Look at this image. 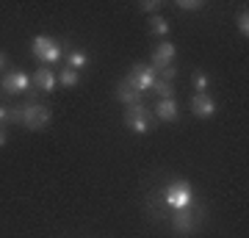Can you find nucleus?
<instances>
[{"label":"nucleus","mask_w":249,"mask_h":238,"mask_svg":"<svg viewBox=\"0 0 249 238\" xmlns=\"http://www.w3.org/2000/svg\"><path fill=\"white\" fill-rule=\"evenodd\" d=\"M163 202L169 205L172 211H186L194 202V191H191V185L186 180H172L163 188Z\"/></svg>","instance_id":"f257e3e1"},{"label":"nucleus","mask_w":249,"mask_h":238,"mask_svg":"<svg viewBox=\"0 0 249 238\" xmlns=\"http://www.w3.org/2000/svg\"><path fill=\"white\" fill-rule=\"evenodd\" d=\"M152 122H155V116H152V111L144 106V103L142 106H127L124 108V125H127L133 133H139V136L150 133Z\"/></svg>","instance_id":"f03ea898"},{"label":"nucleus","mask_w":249,"mask_h":238,"mask_svg":"<svg viewBox=\"0 0 249 238\" xmlns=\"http://www.w3.org/2000/svg\"><path fill=\"white\" fill-rule=\"evenodd\" d=\"M31 53L36 55V61L58 64L61 61V44L55 39H50V36H36L34 44H31Z\"/></svg>","instance_id":"7ed1b4c3"},{"label":"nucleus","mask_w":249,"mask_h":238,"mask_svg":"<svg viewBox=\"0 0 249 238\" xmlns=\"http://www.w3.org/2000/svg\"><path fill=\"white\" fill-rule=\"evenodd\" d=\"M22 111V125L28 130H45L50 125V108L39 106V103H28V106H19Z\"/></svg>","instance_id":"20e7f679"},{"label":"nucleus","mask_w":249,"mask_h":238,"mask_svg":"<svg viewBox=\"0 0 249 238\" xmlns=\"http://www.w3.org/2000/svg\"><path fill=\"white\" fill-rule=\"evenodd\" d=\"M124 80L144 94V92H150L152 83H155V70H152L150 64H136L133 70L127 72V78H124Z\"/></svg>","instance_id":"39448f33"},{"label":"nucleus","mask_w":249,"mask_h":238,"mask_svg":"<svg viewBox=\"0 0 249 238\" xmlns=\"http://www.w3.org/2000/svg\"><path fill=\"white\" fill-rule=\"evenodd\" d=\"M0 89L6 94H25V92H31V75H25L22 70H14L0 80Z\"/></svg>","instance_id":"423d86ee"},{"label":"nucleus","mask_w":249,"mask_h":238,"mask_svg":"<svg viewBox=\"0 0 249 238\" xmlns=\"http://www.w3.org/2000/svg\"><path fill=\"white\" fill-rule=\"evenodd\" d=\"M175 55H178V50H175V44L169 42V39H163V42L155 44V50H152V70L158 72L163 70V67H172V61H175Z\"/></svg>","instance_id":"0eeeda50"},{"label":"nucleus","mask_w":249,"mask_h":238,"mask_svg":"<svg viewBox=\"0 0 249 238\" xmlns=\"http://www.w3.org/2000/svg\"><path fill=\"white\" fill-rule=\"evenodd\" d=\"M191 114L199 116V119H208V116L216 114V100L211 94H194L191 97Z\"/></svg>","instance_id":"6e6552de"},{"label":"nucleus","mask_w":249,"mask_h":238,"mask_svg":"<svg viewBox=\"0 0 249 238\" xmlns=\"http://www.w3.org/2000/svg\"><path fill=\"white\" fill-rule=\"evenodd\" d=\"M116 100H119V103H124V108H127V106H142L144 94L139 92V89L130 86L127 80H119V83H116Z\"/></svg>","instance_id":"1a4fd4ad"},{"label":"nucleus","mask_w":249,"mask_h":238,"mask_svg":"<svg viewBox=\"0 0 249 238\" xmlns=\"http://www.w3.org/2000/svg\"><path fill=\"white\" fill-rule=\"evenodd\" d=\"M172 227L178 230L180 236H188V233H194L196 227V219H194V213L188 211H175V216H172Z\"/></svg>","instance_id":"9d476101"},{"label":"nucleus","mask_w":249,"mask_h":238,"mask_svg":"<svg viewBox=\"0 0 249 238\" xmlns=\"http://www.w3.org/2000/svg\"><path fill=\"white\" fill-rule=\"evenodd\" d=\"M158 119H163V122H175L180 116V108H178V100H158L155 103V114Z\"/></svg>","instance_id":"9b49d317"},{"label":"nucleus","mask_w":249,"mask_h":238,"mask_svg":"<svg viewBox=\"0 0 249 238\" xmlns=\"http://www.w3.org/2000/svg\"><path fill=\"white\" fill-rule=\"evenodd\" d=\"M31 80H34L36 89H42V92H53V89H55V75L47 70V67H39Z\"/></svg>","instance_id":"f8f14e48"},{"label":"nucleus","mask_w":249,"mask_h":238,"mask_svg":"<svg viewBox=\"0 0 249 238\" xmlns=\"http://www.w3.org/2000/svg\"><path fill=\"white\" fill-rule=\"evenodd\" d=\"M67 67H70V70H83V67H89V55L83 53V50H70V53H67Z\"/></svg>","instance_id":"ddd939ff"},{"label":"nucleus","mask_w":249,"mask_h":238,"mask_svg":"<svg viewBox=\"0 0 249 238\" xmlns=\"http://www.w3.org/2000/svg\"><path fill=\"white\" fill-rule=\"evenodd\" d=\"M152 92L158 94V100H175V83H166V80H158L152 83Z\"/></svg>","instance_id":"4468645a"},{"label":"nucleus","mask_w":249,"mask_h":238,"mask_svg":"<svg viewBox=\"0 0 249 238\" xmlns=\"http://www.w3.org/2000/svg\"><path fill=\"white\" fill-rule=\"evenodd\" d=\"M150 31L163 39V36H169V22L160 17V14H152V17H150Z\"/></svg>","instance_id":"2eb2a0df"},{"label":"nucleus","mask_w":249,"mask_h":238,"mask_svg":"<svg viewBox=\"0 0 249 238\" xmlns=\"http://www.w3.org/2000/svg\"><path fill=\"white\" fill-rule=\"evenodd\" d=\"M58 80H61L67 89H72V86H78V80H80V75L75 70H70V67H64L61 70V75H58Z\"/></svg>","instance_id":"dca6fc26"},{"label":"nucleus","mask_w":249,"mask_h":238,"mask_svg":"<svg viewBox=\"0 0 249 238\" xmlns=\"http://www.w3.org/2000/svg\"><path fill=\"white\" fill-rule=\"evenodd\" d=\"M235 28H238V34L247 39L249 36V14H247V9H241L238 14H235Z\"/></svg>","instance_id":"f3484780"},{"label":"nucleus","mask_w":249,"mask_h":238,"mask_svg":"<svg viewBox=\"0 0 249 238\" xmlns=\"http://www.w3.org/2000/svg\"><path fill=\"white\" fill-rule=\"evenodd\" d=\"M191 83H194L196 94H205V89L211 86V78H208L205 72H194V78H191Z\"/></svg>","instance_id":"a211bd4d"},{"label":"nucleus","mask_w":249,"mask_h":238,"mask_svg":"<svg viewBox=\"0 0 249 238\" xmlns=\"http://www.w3.org/2000/svg\"><path fill=\"white\" fill-rule=\"evenodd\" d=\"M155 78H158V80H166V83H172V80L178 78V67H175V64H172V67H163V70L155 72Z\"/></svg>","instance_id":"6ab92c4d"},{"label":"nucleus","mask_w":249,"mask_h":238,"mask_svg":"<svg viewBox=\"0 0 249 238\" xmlns=\"http://www.w3.org/2000/svg\"><path fill=\"white\" fill-rule=\"evenodd\" d=\"M205 3L202 0H178V9L180 11H199Z\"/></svg>","instance_id":"aec40b11"},{"label":"nucleus","mask_w":249,"mask_h":238,"mask_svg":"<svg viewBox=\"0 0 249 238\" xmlns=\"http://www.w3.org/2000/svg\"><path fill=\"white\" fill-rule=\"evenodd\" d=\"M139 9H142V11H147V14L152 17V14H158L160 3H158V0H142V3H139Z\"/></svg>","instance_id":"412c9836"},{"label":"nucleus","mask_w":249,"mask_h":238,"mask_svg":"<svg viewBox=\"0 0 249 238\" xmlns=\"http://www.w3.org/2000/svg\"><path fill=\"white\" fill-rule=\"evenodd\" d=\"M11 122V108L9 106H0V125Z\"/></svg>","instance_id":"4be33fe9"},{"label":"nucleus","mask_w":249,"mask_h":238,"mask_svg":"<svg viewBox=\"0 0 249 238\" xmlns=\"http://www.w3.org/2000/svg\"><path fill=\"white\" fill-rule=\"evenodd\" d=\"M6 144V133H3V125H0V147Z\"/></svg>","instance_id":"5701e85b"},{"label":"nucleus","mask_w":249,"mask_h":238,"mask_svg":"<svg viewBox=\"0 0 249 238\" xmlns=\"http://www.w3.org/2000/svg\"><path fill=\"white\" fill-rule=\"evenodd\" d=\"M3 67H6V53L0 50V70H3Z\"/></svg>","instance_id":"b1692460"}]
</instances>
